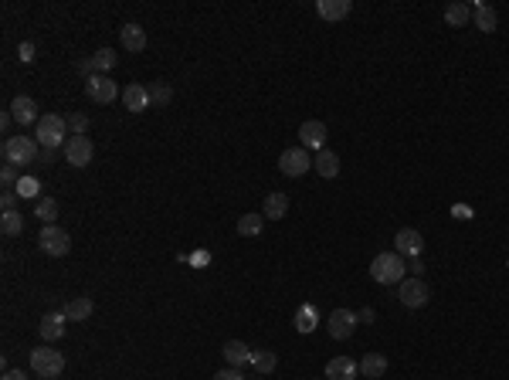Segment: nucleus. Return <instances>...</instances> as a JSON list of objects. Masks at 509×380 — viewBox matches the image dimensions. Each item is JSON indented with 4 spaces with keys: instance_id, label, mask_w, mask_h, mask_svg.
Returning <instances> with one entry per match:
<instances>
[{
    "instance_id": "nucleus-1",
    "label": "nucleus",
    "mask_w": 509,
    "mask_h": 380,
    "mask_svg": "<svg viewBox=\"0 0 509 380\" xmlns=\"http://www.w3.org/2000/svg\"><path fill=\"white\" fill-rule=\"evenodd\" d=\"M34 140L41 150H65V143H68V123H65V115H55L48 113L38 119V126H34Z\"/></svg>"
},
{
    "instance_id": "nucleus-2",
    "label": "nucleus",
    "mask_w": 509,
    "mask_h": 380,
    "mask_svg": "<svg viewBox=\"0 0 509 380\" xmlns=\"http://www.w3.org/2000/svg\"><path fill=\"white\" fill-rule=\"evenodd\" d=\"M38 153H41V146L34 136H7L4 140V160L11 163V167H34L38 163Z\"/></svg>"
},
{
    "instance_id": "nucleus-3",
    "label": "nucleus",
    "mask_w": 509,
    "mask_h": 380,
    "mask_svg": "<svg viewBox=\"0 0 509 380\" xmlns=\"http://www.w3.org/2000/svg\"><path fill=\"white\" fill-rule=\"evenodd\" d=\"M370 275L374 282H381V285H401V275H404V258L397 252H384L377 255L374 262H370Z\"/></svg>"
},
{
    "instance_id": "nucleus-4",
    "label": "nucleus",
    "mask_w": 509,
    "mask_h": 380,
    "mask_svg": "<svg viewBox=\"0 0 509 380\" xmlns=\"http://www.w3.org/2000/svg\"><path fill=\"white\" fill-rule=\"evenodd\" d=\"M31 370L44 380L61 377V370H65V353L51 350V346H38V350H31Z\"/></svg>"
},
{
    "instance_id": "nucleus-5",
    "label": "nucleus",
    "mask_w": 509,
    "mask_h": 380,
    "mask_svg": "<svg viewBox=\"0 0 509 380\" xmlns=\"http://www.w3.org/2000/svg\"><path fill=\"white\" fill-rule=\"evenodd\" d=\"M38 248H41L48 258H65V255L71 252V238L65 227L58 225H44L41 235H38Z\"/></svg>"
},
{
    "instance_id": "nucleus-6",
    "label": "nucleus",
    "mask_w": 509,
    "mask_h": 380,
    "mask_svg": "<svg viewBox=\"0 0 509 380\" xmlns=\"http://www.w3.org/2000/svg\"><path fill=\"white\" fill-rule=\"evenodd\" d=\"M397 299H401V306H408V309H421V306H428V299H431V289H428V282H421L414 275V279L401 282Z\"/></svg>"
},
{
    "instance_id": "nucleus-7",
    "label": "nucleus",
    "mask_w": 509,
    "mask_h": 380,
    "mask_svg": "<svg viewBox=\"0 0 509 380\" xmlns=\"http://www.w3.org/2000/svg\"><path fill=\"white\" fill-rule=\"evenodd\" d=\"M92 156H96V143L88 140V136H68L65 143V160H68L75 170H82L92 163Z\"/></svg>"
},
{
    "instance_id": "nucleus-8",
    "label": "nucleus",
    "mask_w": 509,
    "mask_h": 380,
    "mask_svg": "<svg viewBox=\"0 0 509 380\" xmlns=\"http://www.w3.org/2000/svg\"><path fill=\"white\" fill-rule=\"evenodd\" d=\"M85 96L92 102H99V106H109V102L119 99V85H115L109 75H96V78L85 82Z\"/></svg>"
},
{
    "instance_id": "nucleus-9",
    "label": "nucleus",
    "mask_w": 509,
    "mask_h": 380,
    "mask_svg": "<svg viewBox=\"0 0 509 380\" xmlns=\"http://www.w3.org/2000/svg\"><path fill=\"white\" fill-rule=\"evenodd\" d=\"M68 316H65V309H48L41 316V326H38V333L44 337V343H55V339L65 337V329H68Z\"/></svg>"
},
{
    "instance_id": "nucleus-10",
    "label": "nucleus",
    "mask_w": 509,
    "mask_h": 380,
    "mask_svg": "<svg viewBox=\"0 0 509 380\" xmlns=\"http://www.w3.org/2000/svg\"><path fill=\"white\" fill-rule=\"evenodd\" d=\"M279 170H282L285 177H302L306 170H312V160L306 150H285L282 156H279Z\"/></svg>"
},
{
    "instance_id": "nucleus-11",
    "label": "nucleus",
    "mask_w": 509,
    "mask_h": 380,
    "mask_svg": "<svg viewBox=\"0 0 509 380\" xmlns=\"http://www.w3.org/2000/svg\"><path fill=\"white\" fill-rule=\"evenodd\" d=\"M326 326H329V337L333 339H350L356 329V316L350 309H333L329 319H326Z\"/></svg>"
},
{
    "instance_id": "nucleus-12",
    "label": "nucleus",
    "mask_w": 509,
    "mask_h": 380,
    "mask_svg": "<svg viewBox=\"0 0 509 380\" xmlns=\"http://www.w3.org/2000/svg\"><path fill=\"white\" fill-rule=\"evenodd\" d=\"M394 245H397V255L404 258H418V255L424 252V238H421V231H414V227H401L394 235Z\"/></svg>"
},
{
    "instance_id": "nucleus-13",
    "label": "nucleus",
    "mask_w": 509,
    "mask_h": 380,
    "mask_svg": "<svg viewBox=\"0 0 509 380\" xmlns=\"http://www.w3.org/2000/svg\"><path fill=\"white\" fill-rule=\"evenodd\" d=\"M11 115H14L21 126H38V119H41V113H38V102L31 99V96H17L14 102H11Z\"/></svg>"
},
{
    "instance_id": "nucleus-14",
    "label": "nucleus",
    "mask_w": 509,
    "mask_h": 380,
    "mask_svg": "<svg viewBox=\"0 0 509 380\" xmlns=\"http://www.w3.org/2000/svg\"><path fill=\"white\" fill-rule=\"evenodd\" d=\"M299 140H302V146H309V150H326V126L319 123V119H309V123H302L299 126Z\"/></svg>"
},
{
    "instance_id": "nucleus-15",
    "label": "nucleus",
    "mask_w": 509,
    "mask_h": 380,
    "mask_svg": "<svg viewBox=\"0 0 509 380\" xmlns=\"http://www.w3.org/2000/svg\"><path fill=\"white\" fill-rule=\"evenodd\" d=\"M356 370L360 366L350 360V356H333L326 364V380H356Z\"/></svg>"
},
{
    "instance_id": "nucleus-16",
    "label": "nucleus",
    "mask_w": 509,
    "mask_h": 380,
    "mask_svg": "<svg viewBox=\"0 0 509 380\" xmlns=\"http://www.w3.org/2000/svg\"><path fill=\"white\" fill-rule=\"evenodd\" d=\"M225 360H227V366H245V364H252V346L248 343H241V339H227L225 343Z\"/></svg>"
},
{
    "instance_id": "nucleus-17",
    "label": "nucleus",
    "mask_w": 509,
    "mask_h": 380,
    "mask_svg": "<svg viewBox=\"0 0 509 380\" xmlns=\"http://www.w3.org/2000/svg\"><path fill=\"white\" fill-rule=\"evenodd\" d=\"M123 102H126L129 113H146L153 99H150V88H146V85H129L126 92H123Z\"/></svg>"
},
{
    "instance_id": "nucleus-18",
    "label": "nucleus",
    "mask_w": 509,
    "mask_h": 380,
    "mask_svg": "<svg viewBox=\"0 0 509 380\" xmlns=\"http://www.w3.org/2000/svg\"><path fill=\"white\" fill-rule=\"evenodd\" d=\"M350 11H354L350 0H319L316 4V14L323 17V21H343Z\"/></svg>"
},
{
    "instance_id": "nucleus-19",
    "label": "nucleus",
    "mask_w": 509,
    "mask_h": 380,
    "mask_svg": "<svg viewBox=\"0 0 509 380\" xmlns=\"http://www.w3.org/2000/svg\"><path fill=\"white\" fill-rule=\"evenodd\" d=\"M312 170H316L319 177H326V180H333V177H339V156L333 153V150H319L316 160H312Z\"/></svg>"
},
{
    "instance_id": "nucleus-20",
    "label": "nucleus",
    "mask_w": 509,
    "mask_h": 380,
    "mask_svg": "<svg viewBox=\"0 0 509 380\" xmlns=\"http://www.w3.org/2000/svg\"><path fill=\"white\" fill-rule=\"evenodd\" d=\"M285 214H289V197H285L282 190H275L265 197V207H262V217L265 221H282Z\"/></svg>"
},
{
    "instance_id": "nucleus-21",
    "label": "nucleus",
    "mask_w": 509,
    "mask_h": 380,
    "mask_svg": "<svg viewBox=\"0 0 509 380\" xmlns=\"http://www.w3.org/2000/svg\"><path fill=\"white\" fill-rule=\"evenodd\" d=\"M119 41H123V48L126 51H143L146 48V31L140 28V24H123V31H119Z\"/></svg>"
},
{
    "instance_id": "nucleus-22",
    "label": "nucleus",
    "mask_w": 509,
    "mask_h": 380,
    "mask_svg": "<svg viewBox=\"0 0 509 380\" xmlns=\"http://www.w3.org/2000/svg\"><path fill=\"white\" fill-rule=\"evenodd\" d=\"M92 312H96V302L88 296H78V299H68V302H65V316L75 319V323H85Z\"/></svg>"
},
{
    "instance_id": "nucleus-23",
    "label": "nucleus",
    "mask_w": 509,
    "mask_h": 380,
    "mask_svg": "<svg viewBox=\"0 0 509 380\" xmlns=\"http://www.w3.org/2000/svg\"><path fill=\"white\" fill-rule=\"evenodd\" d=\"M360 374L367 380H381L387 374V356L384 353H367L364 360H360Z\"/></svg>"
},
{
    "instance_id": "nucleus-24",
    "label": "nucleus",
    "mask_w": 509,
    "mask_h": 380,
    "mask_svg": "<svg viewBox=\"0 0 509 380\" xmlns=\"http://www.w3.org/2000/svg\"><path fill=\"white\" fill-rule=\"evenodd\" d=\"M472 21H475V28L479 31H485V34H489V31H495V24H499V14H495V7H489V4H475V7H472Z\"/></svg>"
},
{
    "instance_id": "nucleus-25",
    "label": "nucleus",
    "mask_w": 509,
    "mask_h": 380,
    "mask_svg": "<svg viewBox=\"0 0 509 380\" xmlns=\"http://www.w3.org/2000/svg\"><path fill=\"white\" fill-rule=\"evenodd\" d=\"M468 21H472V7L468 4H448L445 7V24L448 28H466Z\"/></svg>"
},
{
    "instance_id": "nucleus-26",
    "label": "nucleus",
    "mask_w": 509,
    "mask_h": 380,
    "mask_svg": "<svg viewBox=\"0 0 509 380\" xmlns=\"http://www.w3.org/2000/svg\"><path fill=\"white\" fill-rule=\"evenodd\" d=\"M262 227H265V217H262V214H241L238 217V235L241 238H254V235H262Z\"/></svg>"
},
{
    "instance_id": "nucleus-27",
    "label": "nucleus",
    "mask_w": 509,
    "mask_h": 380,
    "mask_svg": "<svg viewBox=\"0 0 509 380\" xmlns=\"http://www.w3.org/2000/svg\"><path fill=\"white\" fill-rule=\"evenodd\" d=\"M34 217H38L41 225H55V217H58V200H55V197H41L38 204H34Z\"/></svg>"
},
{
    "instance_id": "nucleus-28",
    "label": "nucleus",
    "mask_w": 509,
    "mask_h": 380,
    "mask_svg": "<svg viewBox=\"0 0 509 380\" xmlns=\"http://www.w3.org/2000/svg\"><path fill=\"white\" fill-rule=\"evenodd\" d=\"M38 190H41V180H38V177H21L17 187H14V194L21 200H41L38 197Z\"/></svg>"
},
{
    "instance_id": "nucleus-29",
    "label": "nucleus",
    "mask_w": 509,
    "mask_h": 380,
    "mask_svg": "<svg viewBox=\"0 0 509 380\" xmlns=\"http://www.w3.org/2000/svg\"><path fill=\"white\" fill-rule=\"evenodd\" d=\"M0 231L7 235V238H17L21 231H24V217L17 211H4V217H0Z\"/></svg>"
},
{
    "instance_id": "nucleus-30",
    "label": "nucleus",
    "mask_w": 509,
    "mask_h": 380,
    "mask_svg": "<svg viewBox=\"0 0 509 380\" xmlns=\"http://www.w3.org/2000/svg\"><path fill=\"white\" fill-rule=\"evenodd\" d=\"M275 364H279V360H275V353L272 350H252V366L258 370V374H272Z\"/></svg>"
},
{
    "instance_id": "nucleus-31",
    "label": "nucleus",
    "mask_w": 509,
    "mask_h": 380,
    "mask_svg": "<svg viewBox=\"0 0 509 380\" xmlns=\"http://www.w3.org/2000/svg\"><path fill=\"white\" fill-rule=\"evenodd\" d=\"M92 61H96V71H99V75H106V71L115 68V51L102 48V51H96V55H92Z\"/></svg>"
},
{
    "instance_id": "nucleus-32",
    "label": "nucleus",
    "mask_w": 509,
    "mask_h": 380,
    "mask_svg": "<svg viewBox=\"0 0 509 380\" xmlns=\"http://www.w3.org/2000/svg\"><path fill=\"white\" fill-rule=\"evenodd\" d=\"M65 123H68L71 136H85V133H88V115H82V113H68Z\"/></svg>"
},
{
    "instance_id": "nucleus-33",
    "label": "nucleus",
    "mask_w": 509,
    "mask_h": 380,
    "mask_svg": "<svg viewBox=\"0 0 509 380\" xmlns=\"http://www.w3.org/2000/svg\"><path fill=\"white\" fill-rule=\"evenodd\" d=\"M150 99L156 102V106H170V102H173V88H170V85H153V88H150Z\"/></svg>"
},
{
    "instance_id": "nucleus-34",
    "label": "nucleus",
    "mask_w": 509,
    "mask_h": 380,
    "mask_svg": "<svg viewBox=\"0 0 509 380\" xmlns=\"http://www.w3.org/2000/svg\"><path fill=\"white\" fill-rule=\"evenodd\" d=\"M312 326H316V316H312L309 306H302V309H299V316H296V329H299V333H309Z\"/></svg>"
},
{
    "instance_id": "nucleus-35",
    "label": "nucleus",
    "mask_w": 509,
    "mask_h": 380,
    "mask_svg": "<svg viewBox=\"0 0 509 380\" xmlns=\"http://www.w3.org/2000/svg\"><path fill=\"white\" fill-rule=\"evenodd\" d=\"M17 180H21V177H17V167H11V163H4V170H0V183H4L7 190H14V187H17Z\"/></svg>"
},
{
    "instance_id": "nucleus-36",
    "label": "nucleus",
    "mask_w": 509,
    "mask_h": 380,
    "mask_svg": "<svg viewBox=\"0 0 509 380\" xmlns=\"http://www.w3.org/2000/svg\"><path fill=\"white\" fill-rule=\"evenodd\" d=\"M17 58H21L24 65H28V61H34V44H31V41H21V44H17Z\"/></svg>"
},
{
    "instance_id": "nucleus-37",
    "label": "nucleus",
    "mask_w": 509,
    "mask_h": 380,
    "mask_svg": "<svg viewBox=\"0 0 509 380\" xmlns=\"http://www.w3.org/2000/svg\"><path fill=\"white\" fill-rule=\"evenodd\" d=\"M211 380H245V377H241L238 366H227V370H217V374H214Z\"/></svg>"
},
{
    "instance_id": "nucleus-38",
    "label": "nucleus",
    "mask_w": 509,
    "mask_h": 380,
    "mask_svg": "<svg viewBox=\"0 0 509 380\" xmlns=\"http://www.w3.org/2000/svg\"><path fill=\"white\" fill-rule=\"evenodd\" d=\"M14 204H17L14 190H4V194H0V207H4V211H14Z\"/></svg>"
},
{
    "instance_id": "nucleus-39",
    "label": "nucleus",
    "mask_w": 509,
    "mask_h": 380,
    "mask_svg": "<svg viewBox=\"0 0 509 380\" xmlns=\"http://www.w3.org/2000/svg\"><path fill=\"white\" fill-rule=\"evenodd\" d=\"M51 160H55V150H41V153H38V163H34V167H48Z\"/></svg>"
},
{
    "instance_id": "nucleus-40",
    "label": "nucleus",
    "mask_w": 509,
    "mask_h": 380,
    "mask_svg": "<svg viewBox=\"0 0 509 380\" xmlns=\"http://www.w3.org/2000/svg\"><path fill=\"white\" fill-rule=\"evenodd\" d=\"M0 380H28V374H24V370H4Z\"/></svg>"
}]
</instances>
